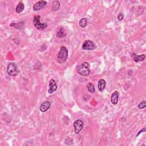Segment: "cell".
Masks as SVG:
<instances>
[{
  "label": "cell",
  "instance_id": "cell-7",
  "mask_svg": "<svg viewBox=\"0 0 146 146\" xmlns=\"http://www.w3.org/2000/svg\"><path fill=\"white\" fill-rule=\"evenodd\" d=\"M47 5V2L45 1H39L37 2H36L35 4L33 6V10L34 11H40L41 9L44 8L45 6Z\"/></svg>",
  "mask_w": 146,
  "mask_h": 146
},
{
  "label": "cell",
  "instance_id": "cell-19",
  "mask_svg": "<svg viewBox=\"0 0 146 146\" xmlns=\"http://www.w3.org/2000/svg\"><path fill=\"white\" fill-rule=\"evenodd\" d=\"M145 107H146V102L145 101L142 102L138 105V108L140 109H142L143 108H144Z\"/></svg>",
  "mask_w": 146,
  "mask_h": 146
},
{
  "label": "cell",
  "instance_id": "cell-18",
  "mask_svg": "<svg viewBox=\"0 0 146 146\" xmlns=\"http://www.w3.org/2000/svg\"><path fill=\"white\" fill-rule=\"evenodd\" d=\"M87 88L88 91L90 92V93H94L95 92V88L94 84L92 83H89L87 86Z\"/></svg>",
  "mask_w": 146,
  "mask_h": 146
},
{
  "label": "cell",
  "instance_id": "cell-3",
  "mask_svg": "<svg viewBox=\"0 0 146 146\" xmlns=\"http://www.w3.org/2000/svg\"><path fill=\"white\" fill-rule=\"evenodd\" d=\"M40 15H35L33 18V24L35 27L39 30H43L48 27V24L46 23H41L40 22Z\"/></svg>",
  "mask_w": 146,
  "mask_h": 146
},
{
  "label": "cell",
  "instance_id": "cell-13",
  "mask_svg": "<svg viewBox=\"0 0 146 146\" xmlns=\"http://www.w3.org/2000/svg\"><path fill=\"white\" fill-rule=\"evenodd\" d=\"M24 9H25L24 4L22 2H20L18 3V5H17V6H16L15 12L17 13H18V14H19V13H21L23 11H24Z\"/></svg>",
  "mask_w": 146,
  "mask_h": 146
},
{
  "label": "cell",
  "instance_id": "cell-4",
  "mask_svg": "<svg viewBox=\"0 0 146 146\" xmlns=\"http://www.w3.org/2000/svg\"><path fill=\"white\" fill-rule=\"evenodd\" d=\"M8 74L12 77H15L18 74V70L16 64L14 63H9L7 67Z\"/></svg>",
  "mask_w": 146,
  "mask_h": 146
},
{
  "label": "cell",
  "instance_id": "cell-9",
  "mask_svg": "<svg viewBox=\"0 0 146 146\" xmlns=\"http://www.w3.org/2000/svg\"><path fill=\"white\" fill-rule=\"evenodd\" d=\"M50 106H51L50 102L49 101H46V102L42 103L41 105L40 106V108H39V109H40V111L41 112H45L48 110V109L50 108Z\"/></svg>",
  "mask_w": 146,
  "mask_h": 146
},
{
  "label": "cell",
  "instance_id": "cell-6",
  "mask_svg": "<svg viewBox=\"0 0 146 146\" xmlns=\"http://www.w3.org/2000/svg\"><path fill=\"white\" fill-rule=\"evenodd\" d=\"M73 126L74 128L75 134L78 135L81 131L82 128H84V122L81 119H78L74 122Z\"/></svg>",
  "mask_w": 146,
  "mask_h": 146
},
{
  "label": "cell",
  "instance_id": "cell-16",
  "mask_svg": "<svg viewBox=\"0 0 146 146\" xmlns=\"http://www.w3.org/2000/svg\"><path fill=\"white\" fill-rule=\"evenodd\" d=\"M88 24V19L87 18H83L80 19L79 22V25L81 28H86Z\"/></svg>",
  "mask_w": 146,
  "mask_h": 146
},
{
  "label": "cell",
  "instance_id": "cell-10",
  "mask_svg": "<svg viewBox=\"0 0 146 146\" xmlns=\"http://www.w3.org/2000/svg\"><path fill=\"white\" fill-rule=\"evenodd\" d=\"M119 100V93L118 91H114L111 97V102L112 105H117Z\"/></svg>",
  "mask_w": 146,
  "mask_h": 146
},
{
  "label": "cell",
  "instance_id": "cell-15",
  "mask_svg": "<svg viewBox=\"0 0 146 146\" xmlns=\"http://www.w3.org/2000/svg\"><path fill=\"white\" fill-rule=\"evenodd\" d=\"M61 4L58 1H53L51 5V9L53 12H57L60 8Z\"/></svg>",
  "mask_w": 146,
  "mask_h": 146
},
{
  "label": "cell",
  "instance_id": "cell-11",
  "mask_svg": "<svg viewBox=\"0 0 146 146\" xmlns=\"http://www.w3.org/2000/svg\"><path fill=\"white\" fill-rule=\"evenodd\" d=\"M56 36H57L58 38L65 37L66 36V32L64 28H63L62 27L59 28L58 29L57 32H56Z\"/></svg>",
  "mask_w": 146,
  "mask_h": 146
},
{
  "label": "cell",
  "instance_id": "cell-17",
  "mask_svg": "<svg viewBox=\"0 0 146 146\" xmlns=\"http://www.w3.org/2000/svg\"><path fill=\"white\" fill-rule=\"evenodd\" d=\"M24 25V22H19L18 23L12 22L11 23V25H10V26H11V27L15 28L16 29H19L22 28Z\"/></svg>",
  "mask_w": 146,
  "mask_h": 146
},
{
  "label": "cell",
  "instance_id": "cell-8",
  "mask_svg": "<svg viewBox=\"0 0 146 146\" xmlns=\"http://www.w3.org/2000/svg\"><path fill=\"white\" fill-rule=\"evenodd\" d=\"M57 90V85L54 79H51L49 82V88L48 92L49 94H52Z\"/></svg>",
  "mask_w": 146,
  "mask_h": 146
},
{
  "label": "cell",
  "instance_id": "cell-14",
  "mask_svg": "<svg viewBox=\"0 0 146 146\" xmlns=\"http://www.w3.org/2000/svg\"><path fill=\"white\" fill-rule=\"evenodd\" d=\"M106 85V83L104 79H100V80L99 81L98 84V88L99 91L101 92H102L103 91L104 89L105 88Z\"/></svg>",
  "mask_w": 146,
  "mask_h": 146
},
{
  "label": "cell",
  "instance_id": "cell-12",
  "mask_svg": "<svg viewBox=\"0 0 146 146\" xmlns=\"http://www.w3.org/2000/svg\"><path fill=\"white\" fill-rule=\"evenodd\" d=\"M132 56H133L134 61L137 63L144 61L145 58V55L144 54L138 55H135L134 54H132Z\"/></svg>",
  "mask_w": 146,
  "mask_h": 146
},
{
  "label": "cell",
  "instance_id": "cell-21",
  "mask_svg": "<svg viewBox=\"0 0 146 146\" xmlns=\"http://www.w3.org/2000/svg\"><path fill=\"white\" fill-rule=\"evenodd\" d=\"M145 131V127H144L142 129V130H141L140 131H139V132H138V134L137 135V137H138V136L140 135L141 133H143V132H144Z\"/></svg>",
  "mask_w": 146,
  "mask_h": 146
},
{
  "label": "cell",
  "instance_id": "cell-20",
  "mask_svg": "<svg viewBox=\"0 0 146 146\" xmlns=\"http://www.w3.org/2000/svg\"><path fill=\"white\" fill-rule=\"evenodd\" d=\"M123 18H124L123 14H122V13H119V14L118 15V20L121 21L123 20Z\"/></svg>",
  "mask_w": 146,
  "mask_h": 146
},
{
  "label": "cell",
  "instance_id": "cell-5",
  "mask_svg": "<svg viewBox=\"0 0 146 146\" xmlns=\"http://www.w3.org/2000/svg\"><path fill=\"white\" fill-rule=\"evenodd\" d=\"M82 48L85 50H93L96 49L97 46L91 40H86L83 44Z\"/></svg>",
  "mask_w": 146,
  "mask_h": 146
},
{
  "label": "cell",
  "instance_id": "cell-1",
  "mask_svg": "<svg viewBox=\"0 0 146 146\" xmlns=\"http://www.w3.org/2000/svg\"><path fill=\"white\" fill-rule=\"evenodd\" d=\"M77 71L79 75L87 77L90 73V64L87 62L82 63L77 67Z\"/></svg>",
  "mask_w": 146,
  "mask_h": 146
},
{
  "label": "cell",
  "instance_id": "cell-2",
  "mask_svg": "<svg viewBox=\"0 0 146 146\" xmlns=\"http://www.w3.org/2000/svg\"><path fill=\"white\" fill-rule=\"evenodd\" d=\"M69 51L67 49L65 46H62L57 56V62L60 64L65 63L67 59Z\"/></svg>",
  "mask_w": 146,
  "mask_h": 146
}]
</instances>
